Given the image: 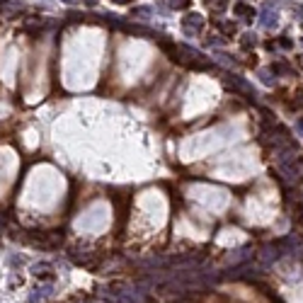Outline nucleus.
<instances>
[{"mask_svg": "<svg viewBox=\"0 0 303 303\" xmlns=\"http://www.w3.org/2000/svg\"><path fill=\"white\" fill-rule=\"evenodd\" d=\"M65 2H83V0H65Z\"/></svg>", "mask_w": 303, "mask_h": 303, "instance_id": "nucleus-7", "label": "nucleus"}, {"mask_svg": "<svg viewBox=\"0 0 303 303\" xmlns=\"http://www.w3.org/2000/svg\"><path fill=\"white\" fill-rule=\"evenodd\" d=\"M187 5H189V0H173V7H177V10H180V7H187Z\"/></svg>", "mask_w": 303, "mask_h": 303, "instance_id": "nucleus-6", "label": "nucleus"}, {"mask_svg": "<svg viewBox=\"0 0 303 303\" xmlns=\"http://www.w3.org/2000/svg\"><path fill=\"white\" fill-rule=\"evenodd\" d=\"M24 10V5L20 2H10V0H0V20H10L15 15H20Z\"/></svg>", "mask_w": 303, "mask_h": 303, "instance_id": "nucleus-1", "label": "nucleus"}, {"mask_svg": "<svg viewBox=\"0 0 303 303\" xmlns=\"http://www.w3.org/2000/svg\"><path fill=\"white\" fill-rule=\"evenodd\" d=\"M236 12H238V15H240V17H252V10H250V7H247V5H236Z\"/></svg>", "mask_w": 303, "mask_h": 303, "instance_id": "nucleus-5", "label": "nucleus"}, {"mask_svg": "<svg viewBox=\"0 0 303 303\" xmlns=\"http://www.w3.org/2000/svg\"><path fill=\"white\" fill-rule=\"evenodd\" d=\"M51 269H54L51 262H37V264H32V274L39 277V279H51Z\"/></svg>", "mask_w": 303, "mask_h": 303, "instance_id": "nucleus-2", "label": "nucleus"}, {"mask_svg": "<svg viewBox=\"0 0 303 303\" xmlns=\"http://www.w3.org/2000/svg\"><path fill=\"white\" fill-rule=\"evenodd\" d=\"M201 29V17L199 15H187L184 17V32L192 34V32H199Z\"/></svg>", "mask_w": 303, "mask_h": 303, "instance_id": "nucleus-3", "label": "nucleus"}, {"mask_svg": "<svg viewBox=\"0 0 303 303\" xmlns=\"http://www.w3.org/2000/svg\"><path fill=\"white\" fill-rule=\"evenodd\" d=\"M117 2H129V0H117Z\"/></svg>", "mask_w": 303, "mask_h": 303, "instance_id": "nucleus-8", "label": "nucleus"}, {"mask_svg": "<svg viewBox=\"0 0 303 303\" xmlns=\"http://www.w3.org/2000/svg\"><path fill=\"white\" fill-rule=\"evenodd\" d=\"M46 296H51V286H39L32 296H29V301L32 303H37V301H44Z\"/></svg>", "mask_w": 303, "mask_h": 303, "instance_id": "nucleus-4", "label": "nucleus"}]
</instances>
